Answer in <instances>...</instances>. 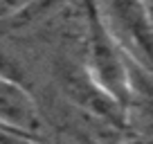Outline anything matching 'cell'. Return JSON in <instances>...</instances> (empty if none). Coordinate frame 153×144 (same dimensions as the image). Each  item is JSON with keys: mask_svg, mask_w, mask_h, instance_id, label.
<instances>
[{"mask_svg": "<svg viewBox=\"0 0 153 144\" xmlns=\"http://www.w3.org/2000/svg\"><path fill=\"white\" fill-rule=\"evenodd\" d=\"M101 14L110 32L117 36L124 50L153 70V25L140 0H99Z\"/></svg>", "mask_w": 153, "mask_h": 144, "instance_id": "2", "label": "cell"}, {"mask_svg": "<svg viewBox=\"0 0 153 144\" xmlns=\"http://www.w3.org/2000/svg\"><path fill=\"white\" fill-rule=\"evenodd\" d=\"M0 124L25 135L27 140L38 137L43 128L36 101L18 81L7 77L5 72H0Z\"/></svg>", "mask_w": 153, "mask_h": 144, "instance_id": "3", "label": "cell"}, {"mask_svg": "<svg viewBox=\"0 0 153 144\" xmlns=\"http://www.w3.org/2000/svg\"><path fill=\"white\" fill-rule=\"evenodd\" d=\"M32 0H0V18H11L23 11Z\"/></svg>", "mask_w": 153, "mask_h": 144, "instance_id": "4", "label": "cell"}, {"mask_svg": "<svg viewBox=\"0 0 153 144\" xmlns=\"http://www.w3.org/2000/svg\"><path fill=\"white\" fill-rule=\"evenodd\" d=\"M86 70L95 79V83L126 111L133 99V56L106 25L99 0L86 2Z\"/></svg>", "mask_w": 153, "mask_h": 144, "instance_id": "1", "label": "cell"}, {"mask_svg": "<svg viewBox=\"0 0 153 144\" xmlns=\"http://www.w3.org/2000/svg\"><path fill=\"white\" fill-rule=\"evenodd\" d=\"M142 2V7H144V11H146V16H149V20H151V25H153V0H140Z\"/></svg>", "mask_w": 153, "mask_h": 144, "instance_id": "5", "label": "cell"}]
</instances>
